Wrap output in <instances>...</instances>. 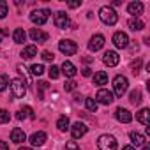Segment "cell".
Segmentation results:
<instances>
[{"instance_id": "obj_1", "label": "cell", "mask_w": 150, "mask_h": 150, "mask_svg": "<svg viewBox=\"0 0 150 150\" xmlns=\"http://www.w3.org/2000/svg\"><path fill=\"white\" fill-rule=\"evenodd\" d=\"M99 18H101V21H103L104 25H108V27H111V25H115V23L118 21V14H117V11H115L111 6H103V7L99 9Z\"/></svg>"}, {"instance_id": "obj_2", "label": "cell", "mask_w": 150, "mask_h": 150, "mask_svg": "<svg viewBox=\"0 0 150 150\" xmlns=\"http://www.w3.org/2000/svg\"><path fill=\"white\" fill-rule=\"evenodd\" d=\"M127 88H129V81H127V78L122 76V74L115 76V80H113V92H115V96L122 97V96L127 92Z\"/></svg>"}, {"instance_id": "obj_3", "label": "cell", "mask_w": 150, "mask_h": 150, "mask_svg": "<svg viewBox=\"0 0 150 150\" xmlns=\"http://www.w3.org/2000/svg\"><path fill=\"white\" fill-rule=\"evenodd\" d=\"M97 148L99 150H117V139L111 134H103L97 139Z\"/></svg>"}, {"instance_id": "obj_4", "label": "cell", "mask_w": 150, "mask_h": 150, "mask_svg": "<svg viewBox=\"0 0 150 150\" xmlns=\"http://www.w3.org/2000/svg\"><path fill=\"white\" fill-rule=\"evenodd\" d=\"M11 92H13L14 97L21 99V97L27 94V83H25V80H21V78L11 80Z\"/></svg>"}, {"instance_id": "obj_5", "label": "cell", "mask_w": 150, "mask_h": 150, "mask_svg": "<svg viewBox=\"0 0 150 150\" xmlns=\"http://www.w3.org/2000/svg\"><path fill=\"white\" fill-rule=\"evenodd\" d=\"M58 50H60L62 55L71 57V55H74V53L78 51V44L74 42V41H71V39H62L58 42Z\"/></svg>"}, {"instance_id": "obj_6", "label": "cell", "mask_w": 150, "mask_h": 150, "mask_svg": "<svg viewBox=\"0 0 150 150\" xmlns=\"http://www.w3.org/2000/svg\"><path fill=\"white\" fill-rule=\"evenodd\" d=\"M48 18H50V11L48 9H35V11H32V14H30V21L32 23H35V25H44L46 21H48Z\"/></svg>"}, {"instance_id": "obj_7", "label": "cell", "mask_w": 150, "mask_h": 150, "mask_svg": "<svg viewBox=\"0 0 150 150\" xmlns=\"http://www.w3.org/2000/svg\"><path fill=\"white\" fill-rule=\"evenodd\" d=\"M53 21H55V27H57V28H62V30H65V28L71 25V20H69V16H67L64 11H58V13L55 14Z\"/></svg>"}, {"instance_id": "obj_8", "label": "cell", "mask_w": 150, "mask_h": 150, "mask_svg": "<svg viewBox=\"0 0 150 150\" xmlns=\"http://www.w3.org/2000/svg\"><path fill=\"white\" fill-rule=\"evenodd\" d=\"M96 103L108 106V104L113 103V94H111L110 90H106V88H101V90L97 92V96H96Z\"/></svg>"}, {"instance_id": "obj_9", "label": "cell", "mask_w": 150, "mask_h": 150, "mask_svg": "<svg viewBox=\"0 0 150 150\" xmlns=\"http://www.w3.org/2000/svg\"><path fill=\"white\" fill-rule=\"evenodd\" d=\"M113 44H115L117 48H120V50L127 48V46H129V37H127V34H125V32H115V34H113Z\"/></svg>"}, {"instance_id": "obj_10", "label": "cell", "mask_w": 150, "mask_h": 150, "mask_svg": "<svg viewBox=\"0 0 150 150\" xmlns=\"http://www.w3.org/2000/svg\"><path fill=\"white\" fill-rule=\"evenodd\" d=\"M103 46H104V37L101 34H96V35L90 37V41H88V50L90 51H99V50H103Z\"/></svg>"}, {"instance_id": "obj_11", "label": "cell", "mask_w": 150, "mask_h": 150, "mask_svg": "<svg viewBox=\"0 0 150 150\" xmlns=\"http://www.w3.org/2000/svg\"><path fill=\"white\" fill-rule=\"evenodd\" d=\"M71 129V134H72V138L74 139H78V138H81V136H85L87 134V125L83 124V122H76V124H72V127H69Z\"/></svg>"}, {"instance_id": "obj_12", "label": "cell", "mask_w": 150, "mask_h": 150, "mask_svg": "<svg viewBox=\"0 0 150 150\" xmlns=\"http://www.w3.org/2000/svg\"><path fill=\"white\" fill-rule=\"evenodd\" d=\"M103 62H104L108 67H115V65L120 62V57H118V53H117V51H111V50H110V51H106V53H104Z\"/></svg>"}, {"instance_id": "obj_13", "label": "cell", "mask_w": 150, "mask_h": 150, "mask_svg": "<svg viewBox=\"0 0 150 150\" xmlns=\"http://www.w3.org/2000/svg\"><path fill=\"white\" fill-rule=\"evenodd\" d=\"M60 71H62V72L65 74V78H74V76H76V72H78L76 65H74V64H71L69 60H65V62L62 64Z\"/></svg>"}, {"instance_id": "obj_14", "label": "cell", "mask_w": 150, "mask_h": 150, "mask_svg": "<svg viewBox=\"0 0 150 150\" xmlns=\"http://www.w3.org/2000/svg\"><path fill=\"white\" fill-rule=\"evenodd\" d=\"M46 139H48V136H46L44 131H37V132H34V134L30 136V143H32L34 146H42V145L46 143Z\"/></svg>"}, {"instance_id": "obj_15", "label": "cell", "mask_w": 150, "mask_h": 150, "mask_svg": "<svg viewBox=\"0 0 150 150\" xmlns=\"http://www.w3.org/2000/svg\"><path fill=\"white\" fill-rule=\"evenodd\" d=\"M30 39H32L34 42H46V41H48V34L42 32L41 28H32V30H30Z\"/></svg>"}, {"instance_id": "obj_16", "label": "cell", "mask_w": 150, "mask_h": 150, "mask_svg": "<svg viewBox=\"0 0 150 150\" xmlns=\"http://www.w3.org/2000/svg\"><path fill=\"white\" fill-rule=\"evenodd\" d=\"M115 117H117V120H118V122H122V124H129V122L132 120L131 111H129V110H125V108H118V110H117V113H115Z\"/></svg>"}, {"instance_id": "obj_17", "label": "cell", "mask_w": 150, "mask_h": 150, "mask_svg": "<svg viewBox=\"0 0 150 150\" xmlns=\"http://www.w3.org/2000/svg\"><path fill=\"white\" fill-rule=\"evenodd\" d=\"M27 139V134H25V131L23 129H18V127H14L13 131H11V141L13 143H23Z\"/></svg>"}, {"instance_id": "obj_18", "label": "cell", "mask_w": 150, "mask_h": 150, "mask_svg": "<svg viewBox=\"0 0 150 150\" xmlns=\"http://www.w3.org/2000/svg\"><path fill=\"white\" fill-rule=\"evenodd\" d=\"M127 11H129V14H132V16H139L141 13H143V4L141 2H131L129 6H127Z\"/></svg>"}, {"instance_id": "obj_19", "label": "cell", "mask_w": 150, "mask_h": 150, "mask_svg": "<svg viewBox=\"0 0 150 150\" xmlns=\"http://www.w3.org/2000/svg\"><path fill=\"white\" fill-rule=\"evenodd\" d=\"M16 118L18 120H25V118H34V110L30 106H23L18 113H16Z\"/></svg>"}, {"instance_id": "obj_20", "label": "cell", "mask_w": 150, "mask_h": 150, "mask_svg": "<svg viewBox=\"0 0 150 150\" xmlns=\"http://www.w3.org/2000/svg\"><path fill=\"white\" fill-rule=\"evenodd\" d=\"M35 55H37V46H34V44L25 46V48H23V51H21V57H23L25 60H30V58H34Z\"/></svg>"}, {"instance_id": "obj_21", "label": "cell", "mask_w": 150, "mask_h": 150, "mask_svg": "<svg viewBox=\"0 0 150 150\" xmlns=\"http://www.w3.org/2000/svg\"><path fill=\"white\" fill-rule=\"evenodd\" d=\"M94 83H96V85H99V87L108 85V74H106L104 71L96 72V74H94Z\"/></svg>"}, {"instance_id": "obj_22", "label": "cell", "mask_w": 150, "mask_h": 150, "mask_svg": "<svg viewBox=\"0 0 150 150\" xmlns=\"http://www.w3.org/2000/svg\"><path fill=\"white\" fill-rule=\"evenodd\" d=\"M148 118H150V110H148V108L139 110V111H138V115H136V120H138V122H141L143 125H148Z\"/></svg>"}, {"instance_id": "obj_23", "label": "cell", "mask_w": 150, "mask_h": 150, "mask_svg": "<svg viewBox=\"0 0 150 150\" xmlns=\"http://www.w3.org/2000/svg\"><path fill=\"white\" fill-rule=\"evenodd\" d=\"M127 25H129V28H131V30H134V32H138V30H143V28H145V23H143L139 18H131Z\"/></svg>"}, {"instance_id": "obj_24", "label": "cell", "mask_w": 150, "mask_h": 150, "mask_svg": "<svg viewBox=\"0 0 150 150\" xmlns=\"http://www.w3.org/2000/svg\"><path fill=\"white\" fill-rule=\"evenodd\" d=\"M13 39H14V42L23 44V42H25V39H27V32H25L23 28H16V30L13 32Z\"/></svg>"}, {"instance_id": "obj_25", "label": "cell", "mask_w": 150, "mask_h": 150, "mask_svg": "<svg viewBox=\"0 0 150 150\" xmlns=\"http://www.w3.org/2000/svg\"><path fill=\"white\" fill-rule=\"evenodd\" d=\"M129 136H131V141H132V145H136V146H141V145H145V136H143L141 132H136V131H132Z\"/></svg>"}, {"instance_id": "obj_26", "label": "cell", "mask_w": 150, "mask_h": 150, "mask_svg": "<svg viewBox=\"0 0 150 150\" xmlns=\"http://www.w3.org/2000/svg\"><path fill=\"white\" fill-rule=\"evenodd\" d=\"M129 101H131L132 104H136V106L141 104V101H143V99H141V92H139V90H132L131 96H129Z\"/></svg>"}, {"instance_id": "obj_27", "label": "cell", "mask_w": 150, "mask_h": 150, "mask_svg": "<svg viewBox=\"0 0 150 150\" xmlns=\"http://www.w3.org/2000/svg\"><path fill=\"white\" fill-rule=\"evenodd\" d=\"M57 127H58V131H67V129H69V118L62 115V117L57 120Z\"/></svg>"}, {"instance_id": "obj_28", "label": "cell", "mask_w": 150, "mask_h": 150, "mask_svg": "<svg viewBox=\"0 0 150 150\" xmlns=\"http://www.w3.org/2000/svg\"><path fill=\"white\" fill-rule=\"evenodd\" d=\"M85 106H87V110L92 111V113H96V110H97V103H96V99H92V97H85Z\"/></svg>"}, {"instance_id": "obj_29", "label": "cell", "mask_w": 150, "mask_h": 150, "mask_svg": "<svg viewBox=\"0 0 150 150\" xmlns=\"http://www.w3.org/2000/svg\"><path fill=\"white\" fill-rule=\"evenodd\" d=\"M30 72H32V76H41V74L44 72V65L42 64H34L30 67Z\"/></svg>"}, {"instance_id": "obj_30", "label": "cell", "mask_w": 150, "mask_h": 150, "mask_svg": "<svg viewBox=\"0 0 150 150\" xmlns=\"http://www.w3.org/2000/svg\"><path fill=\"white\" fill-rule=\"evenodd\" d=\"M48 74H50V78H51V80H57V78L60 76V67H57V65H51V67L48 69Z\"/></svg>"}, {"instance_id": "obj_31", "label": "cell", "mask_w": 150, "mask_h": 150, "mask_svg": "<svg viewBox=\"0 0 150 150\" xmlns=\"http://www.w3.org/2000/svg\"><path fill=\"white\" fill-rule=\"evenodd\" d=\"M7 14H9V6H7V2L0 0V18H6Z\"/></svg>"}, {"instance_id": "obj_32", "label": "cell", "mask_w": 150, "mask_h": 150, "mask_svg": "<svg viewBox=\"0 0 150 150\" xmlns=\"http://www.w3.org/2000/svg\"><path fill=\"white\" fill-rule=\"evenodd\" d=\"M141 64H143V60H141V58H136V60L131 64V71H132L134 74H138V72L141 71Z\"/></svg>"}, {"instance_id": "obj_33", "label": "cell", "mask_w": 150, "mask_h": 150, "mask_svg": "<svg viewBox=\"0 0 150 150\" xmlns=\"http://www.w3.org/2000/svg\"><path fill=\"white\" fill-rule=\"evenodd\" d=\"M9 85V78L6 76V74H0V92H4Z\"/></svg>"}, {"instance_id": "obj_34", "label": "cell", "mask_w": 150, "mask_h": 150, "mask_svg": "<svg viewBox=\"0 0 150 150\" xmlns=\"http://www.w3.org/2000/svg\"><path fill=\"white\" fill-rule=\"evenodd\" d=\"M9 120H11V115H9L6 110L0 108V124H7Z\"/></svg>"}, {"instance_id": "obj_35", "label": "cell", "mask_w": 150, "mask_h": 150, "mask_svg": "<svg viewBox=\"0 0 150 150\" xmlns=\"http://www.w3.org/2000/svg\"><path fill=\"white\" fill-rule=\"evenodd\" d=\"M64 88H65V92H72V90H76V81H74V80H69V81H65Z\"/></svg>"}, {"instance_id": "obj_36", "label": "cell", "mask_w": 150, "mask_h": 150, "mask_svg": "<svg viewBox=\"0 0 150 150\" xmlns=\"http://www.w3.org/2000/svg\"><path fill=\"white\" fill-rule=\"evenodd\" d=\"M37 88H39V99H42V97H44L42 92L48 88V83H46V81H41V83H37Z\"/></svg>"}, {"instance_id": "obj_37", "label": "cell", "mask_w": 150, "mask_h": 150, "mask_svg": "<svg viewBox=\"0 0 150 150\" xmlns=\"http://www.w3.org/2000/svg\"><path fill=\"white\" fill-rule=\"evenodd\" d=\"M65 150H81V148L78 146L76 141H67V143H65Z\"/></svg>"}, {"instance_id": "obj_38", "label": "cell", "mask_w": 150, "mask_h": 150, "mask_svg": "<svg viewBox=\"0 0 150 150\" xmlns=\"http://www.w3.org/2000/svg\"><path fill=\"white\" fill-rule=\"evenodd\" d=\"M41 57H42V60H46V62H51V60L55 58V55H53L51 51H42Z\"/></svg>"}, {"instance_id": "obj_39", "label": "cell", "mask_w": 150, "mask_h": 150, "mask_svg": "<svg viewBox=\"0 0 150 150\" xmlns=\"http://www.w3.org/2000/svg\"><path fill=\"white\" fill-rule=\"evenodd\" d=\"M67 6H69L71 9H76V7H80V6H81V0H74V2H67Z\"/></svg>"}, {"instance_id": "obj_40", "label": "cell", "mask_w": 150, "mask_h": 150, "mask_svg": "<svg viewBox=\"0 0 150 150\" xmlns=\"http://www.w3.org/2000/svg\"><path fill=\"white\" fill-rule=\"evenodd\" d=\"M74 101H76V103H83V101H85V97H83V96H80V94H74Z\"/></svg>"}, {"instance_id": "obj_41", "label": "cell", "mask_w": 150, "mask_h": 150, "mask_svg": "<svg viewBox=\"0 0 150 150\" xmlns=\"http://www.w3.org/2000/svg\"><path fill=\"white\" fill-rule=\"evenodd\" d=\"M0 150H9V145L6 141H0Z\"/></svg>"}, {"instance_id": "obj_42", "label": "cell", "mask_w": 150, "mask_h": 150, "mask_svg": "<svg viewBox=\"0 0 150 150\" xmlns=\"http://www.w3.org/2000/svg\"><path fill=\"white\" fill-rule=\"evenodd\" d=\"M81 74H83V76H90L92 72H90V69H88V67H85V69L81 71Z\"/></svg>"}, {"instance_id": "obj_43", "label": "cell", "mask_w": 150, "mask_h": 150, "mask_svg": "<svg viewBox=\"0 0 150 150\" xmlns=\"http://www.w3.org/2000/svg\"><path fill=\"white\" fill-rule=\"evenodd\" d=\"M4 37H6V30H4V28H0V41H2Z\"/></svg>"}, {"instance_id": "obj_44", "label": "cell", "mask_w": 150, "mask_h": 150, "mask_svg": "<svg viewBox=\"0 0 150 150\" xmlns=\"http://www.w3.org/2000/svg\"><path fill=\"white\" fill-rule=\"evenodd\" d=\"M122 150H136V148H134V146H132V145H125V146H124V148H122Z\"/></svg>"}, {"instance_id": "obj_45", "label": "cell", "mask_w": 150, "mask_h": 150, "mask_svg": "<svg viewBox=\"0 0 150 150\" xmlns=\"http://www.w3.org/2000/svg\"><path fill=\"white\" fill-rule=\"evenodd\" d=\"M20 150H32V148H28V146H21Z\"/></svg>"}]
</instances>
